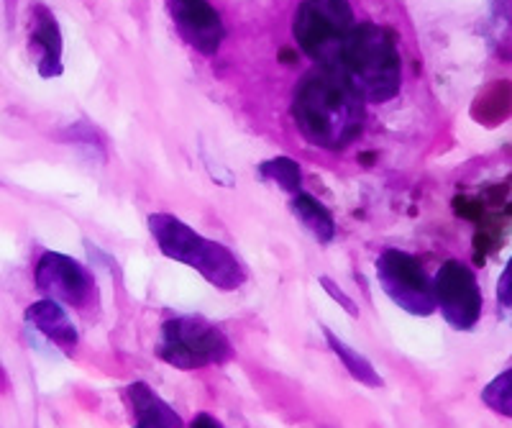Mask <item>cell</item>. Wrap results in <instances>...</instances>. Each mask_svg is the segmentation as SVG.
I'll return each instance as SVG.
<instances>
[{
  "label": "cell",
  "mask_w": 512,
  "mask_h": 428,
  "mask_svg": "<svg viewBox=\"0 0 512 428\" xmlns=\"http://www.w3.org/2000/svg\"><path fill=\"white\" fill-rule=\"evenodd\" d=\"M364 103L359 90L341 70L315 67L297 83L292 118L308 144L326 152H341L364 129Z\"/></svg>",
  "instance_id": "1"
},
{
  "label": "cell",
  "mask_w": 512,
  "mask_h": 428,
  "mask_svg": "<svg viewBox=\"0 0 512 428\" xmlns=\"http://www.w3.org/2000/svg\"><path fill=\"white\" fill-rule=\"evenodd\" d=\"M338 70L367 103L392 100L402 85V59L395 34L372 21L356 24Z\"/></svg>",
  "instance_id": "2"
},
{
  "label": "cell",
  "mask_w": 512,
  "mask_h": 428,
  "mask_svg": "<svg viewBox=\"0 0 512 428\" xmlns=\"http://www.w3.org/2000/svg\"><path fill=\"white\" fill-rule=\"evenodd\" d=\"M149 231H152L159 252L164 257L198 270L213 288L231 293V290H239L246 282L244 264L239 262V257L231 249L200 236L198 231L190 229L177 216L152 213L149 216Z\"/></svg>",
  "instance_id": "3"
},
{
  "label": "cell",
  "mask_w": 512,
  "mask_h": 428,
  "mask_svg": "<svg viewBox=\"0 0 512 428\" xmlns=\"http://www.w3.org/2000/svg\"><path fill=\"white\" fill-rule=\"evenodd\" d=\"M356 29L354 8L349 0H300L292 21L297 47L315 67L338 70L341 54L351 31Z\"/></svg>",
  "instance_id": "4"
},
{
  "label": "cell",
  "mask_w": 512,
  "mask_h": 428,
  "mask_svg": "<svg viewBox=\"0 0 512 428\" xmlns=\"http://www.w3.org/2000/svg\"><path fill=\"white\" fill-rule=\"evenodd\" d=\"M157 354L169 367L187 372L226 364L233 357V349L216 323L200 316H175L162 323Z\"/></svg>",
  "instance_id": "5"
},
{
  "label": "cell",
  "mask_w": 512,
  "mask_h": 428,
  "mask_svg": "<svg viewBox=\"0 0 512 428\" xmlns=\"http://www.w3.org/2000/svg\"><path fill=\"white\" fill-rule=\"evenodd\" d=\"M377 277L387 298L413 316H431L436 311L433 282L418 259L400 249H387L377 259Z\"/></svg>",
  "instance_id": "6"
},
{
  "label": "cell",
  "mask_w": 512,
  "mask_h": 428,
  "mask_svg": "<svg viewBox=\"0 0 512 428\" xmlns=\"http://www.w3.org/2000/svg\"><path fill=\"white\" fill-rule=\"evenodd\" d=\"M433 295L436 308L448 326L456 331H469L477 326L482 316V290L477 285L474 272L459 259H448L433 277Z\"/></svg>",
  "instance_id": "7"
},
{
  "label": "cell",
  "mask_w": 512,
  "mask_h": 428,
  "mask_svg": "<svg viewBox=\"0 0 512 428\" xmlns=\"http://www.w3.org/2000/svg\"><path fill=\"white\" fill-rule=\"evenodd\" d=\"M34 282L44 298L72 308H88L95 300V280L85 264L59 252H44L34 267Z\"/></svg>",
  "instance_id": "8"
},
{
  "label": "cell",
  "mask_w": 512,
  "mask_h": 428,
  "mask_svg": "<svg viewBox=\"0 0 512 428\" xmlns=\"http://www.w3.org/2000/svg\"><path fill=\"white\" fill-rule=\"evenodd\" d=\"M167 8L187 47L203 57H216L226 39L221 13L208 0H167Z\"/></svg>",
  "instance_id": "9"
},
{
  "label": "cell",
  "mask_w": 512,
  "mask_h": 428,
  "mask_svg": "<svg viewBox=\"0 0 512 428\" xmlns=\"http://www.w3.org/2000/svg\"><path fill=\"white\" fill-rule=\"evenodd\" d=\"M31 21H34V29H31L29 44L39 52V75L44 80H52L62 75V31L54 13L44 3H36L31 8Z\"/></svg>",
  "instance_id": "10"
},
{
  "label": "cell",
  "mask_w": 512,
  "mask_h": 428,
  "mask_svg": "<svg viewBox=\"0 0 512 428\" xmlns=\"http://www.w3.org/2000/svg\"><path fill=\"white\" fill-rule=\"evenodd\" d=\"M26 321H29V326H34L44 339L52 341L59 352L67 354V357L75 354L80 336H77L72 318L67 316V311H64L57 300L44 298L39 300V303L29 305V308H26Z\"/></svg>",
  "instance_id": "11"
},
{
  "label": "cell",
  "mask_w": 512,
  "mask_h": 428,
  "mask_svg": "<svg viewBox=\"0 0 512 428\" xmlns=\"http://www.w3.org/2000/svg\"><path fill=\"white\" fill-rule=\"evenodd\" d=\"M128 400H131V408H134L136 416L134 428H185L175 408L164 403L146 382L128 385Z\"/></svg>",
  "instance_id": "12"
},
{
  "label": "cell",
  "mask_w": 512,
  "mask_h": 428,
  "mask_svg": "<svg viewBox=\"0 0 512 428\" xmlns=\"http://www.w3.org/2000/svg\"><path fill=\"white\" fill-rule=\"evenodd\" d=\"M290 211L295 213L297 221L303 223L320 244H331L333 236H336V221H333L331 211L318 198H313L310 193L292 195Z\"/></svg>",
  "instance_id": "13"
},
{
  "label": "cell",
  "mask_w": 512,
  "mask_h": 428,
  "mask_svg": "<svg viewBox=\"0 0 512 428\" xmlns=\"http://www.w3.org/2000/svg\"><path fill=\"white\" fill-rule=\"evenodd\" d=\"M323 334H326V341H328V346H331V352L336 354L338 359H341V364H344L346 370H349V375L354 377V380H359L361 385H369V387H382L384 385L382 377H379V372L374 370L372 362H369L364 354L354 352V349L338 339L333 331L323 329Z\"/></svg>",
  "instance_id": "14"
},
{
  "label": "cell",
  "mask_w": 512,
  "mask_h": 428,
  "mask_svg": "<svg viewBox=\"0 0 512 428\" xmlns=\"http://www.w3.org/2000/svg\"><path fill=\"white\" fill-rule=\"evenodd\" d=\"M259 175H262L264 180L274 182V185H280L285 193H292V195L303 193V172H300L295 159L290 157L267 159V162L259 165Z\"/></svg>",
  "instance_id": "15"
},
{
  "label": "cell",
  "mask_w": 512,
  "mask_h": 428,
  "mask_svg": "<svg viewBox=\"0 0 512 428\" xmlns=\"http://www.w3.org/2000/svg\"><path fill=\"white\" fill-rule=\"evenodd\" d=\"M482 403L487 405L489 411H495L497 416L512 418V367L484 387Z\"/></svg>",
  "instance_id": "16"
},
{
  "label": "cell",
  "mask_w": 512,
  "mask_h": 428,
  "mask_svg": "<svg viewBox=\"0 0 512 428\" xmlns=\"http://www.w3.org/2000/svg\"><path fill=\"white\" fill-rule=\"evenodd\" d=\"M497 308H500V316L512 326V259L497 282Z\"/></svg>",
  "instance_id": "17"
},
{
  "label": "cell",
  "mask_w": 512,
  "mask_h": 428,
  "mask_svg": "<svg viewBox=\"0 0 512 428\" xmlns=\"http://www.w3.org/2000/svg\"><path fill=\"white\" fill-rule=\"evenodd\" d=\"M320 285H323V290H326V293L331 295V298L336 300V303H341V308H344V311L349 313V316H359V308H356V305H354V300H351L349 295L344 293V290H338L336 285H333V282L328 280V277H320Z\"/></svg>",
  "instance_id": "18"
},
{
  "label": "cell",
  "mask_w": 512,
  "mask_h": 428,
  "mask_svg": "<svg viewBox=\"0 0 512 428\" xmlns=\"http://www.w3.org/2000/svg\"><path fill=\"white\" fill-rule=\"evenodd\" d=\"M190 428H223V426L216 421V418L208 416V413H200V416H195V421L190 423Z\"/></svg>",
  "instance_id": "19"
}]
</instances>
